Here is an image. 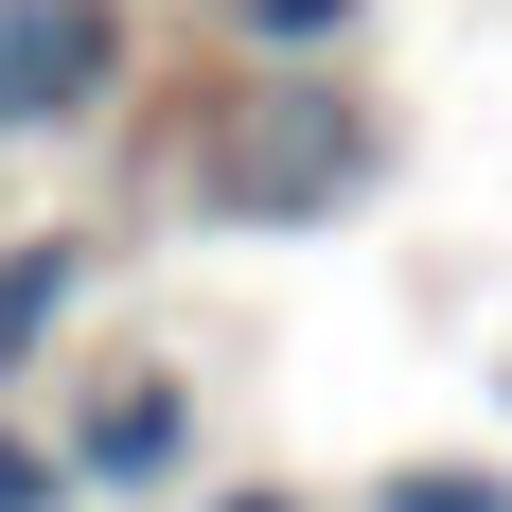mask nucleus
I'll return each instance as SVG.
<instances>
[{
	"label": "nucleus",
	"instance_id": "nucleus-3",
	"mask_svg": "<svg viewBox=\"0 0 512 512\" xmlns=\"http://www.w3.org/2000/svg\"><path fill=\"white\" fill-rule=\"evenodd\" d=\"M71 318H89V230H0V407L53 371Z\"/></svg>",
	"mask_w": 512,
	"mask_h": 512
},
{
	"label": "nucleus",
	"instance_id": "nucleus-2",
	"mask_svg": "<svg viewBox=\"0 0 512 512\" xmlns=\"http://www.w3.org/2000/svg\"><path fill=\"white\" fill-rule=\"evenodd\" d=\"M124 89V0H0V142H53Z\"/></svg>",
	"mask_w": 512,
	"mask_h": 512
},
{
	"label": "nucleus",
	"instance_id": "nucleus-4",
	"mask_svg": "<svg viewBox=\"0 0 512 512\" xmlns=\"http://www.w3.org/2000/svg\"><path fill=\"white\" fill-rule=\"evenodd\" d=\"M371 512H512V460H389Z\"/></svg>",
	"mask_w": 512,
	"mask_h": 512
},
{
	"label": "nucleus",
	"instance_id": "nucleus-1",
	"mask_svg": "<svg viewBox=\"0 0 512 512\" xmlns=\"http://www.w3.org/2000/svg\"><path fill=\"white\" fill-rule=\"evenodd\" d=\"M53 460L71 495H195V389L177 371H89V389H53Z\"/></svg>",
	"mask_w": 512,
	"mask_h": 512
},
{
	"label": "nucleus",
	"instance_id": "nucleus-7",
	"mask_svg": "<svg viewBox=\"0 0 512 512\" xmlns=\"http://www.w3.org/2000/svg\"><path fill=\"white\" fill-rule=\"evenodd\" d=\"M195 512H318V495H283V477H212Z\"/></svg>",
	"mask_w": 512,
	"mask_h": 512
},
{
	"label": "nucleus",
	"instance_id": "nucleus-6",
	"mask_svg": "<svg viewBox=\"0 0 512 512\" xmlns=\"http://www.w3.org/2000/svg\"><path fill=\"white\" fill-rule=\"evenodd\" d=\"M354 18H371V0H230V36H248V53H336Z\"/></svg>",
	"mask_w": 512,
	"mask_h": 512
},
{
	"label": "nucleus",
	"instance_id": "nucleus-5",
	"mask_svg": "<svg viewBox=\"0 0 512 512\" xmlns=\"http://www.w3.org/2000/svg\"><path fill=\"white\" fill-rule=\"evenodd\" d=\"M0 512H89V495H71V460H53V424H36V407H0Z\"/></svg>",
	"mask_w": 512,
	"mask_h": 512
}]
</instances>
